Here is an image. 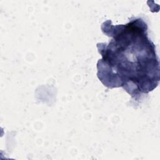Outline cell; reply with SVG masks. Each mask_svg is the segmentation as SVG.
I'll use <instances>...</instances> for the list:
<instances>
[{"mask_svg":"<svg viewBox=\"0 0 160 160\" xmlns=\"http://www.w3.org/2000/svg\"><path fill=\"white\" fill-rule=\"evenodd\" d=\"M109 42L97 43L102 58L97 76L108 88H122L132 98L153 91L159 82V62L148 25L141 18H131L125 24L113 25L109 19L101 24Z\"/></svg>","mask_w":160,"mask_h":160,"instance_id":"6da1fadb","label":"cell"}]
</instances>
